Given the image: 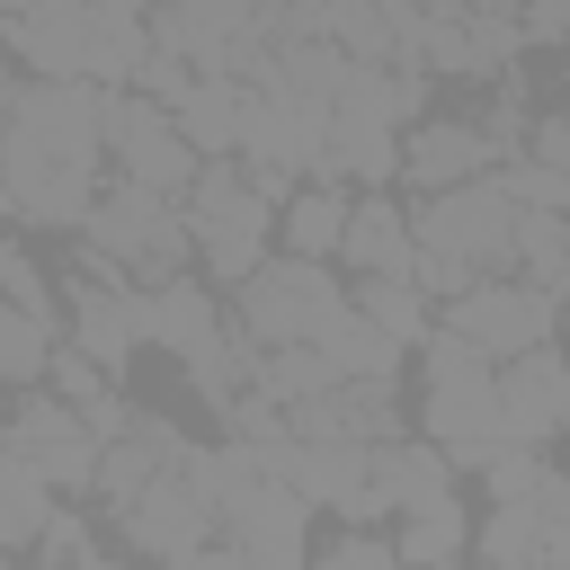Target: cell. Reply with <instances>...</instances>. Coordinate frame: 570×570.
I'll return each instance as SVG.
<instances>
[{
    "label": "cell",
    "mask_w": 570,
    "mask_h": 570,
    "mask_svg": "<svg viewBox=\"0 0 570 570\" xmlns=\"http://www.w3.org/2000/svg\"><path fill=\"white\" fill-rule=\"evenodd\" d=\"M107 151V89L89 80H18L9 107H0V187L18 205V223H45V232H80L98 187Z\"/></svg>",
    "instance_id": "6da1fadb"
},
{
    "label": "cell",
    "mask_w": 570,
    "mask_h": 570,
    "mask_svg": "<svg viewBox=\"0 0 570 570\" xmlns=\"http://www.w3.org/2000/svg\"><path fill=\"white\" fill-rule=\"evenodd\" d=\"M338 312H347V285L330 276V258H267L240 276V321L258 347H312Z\"/></svg>",
    "instance_id": "7a4b0ae2"
},
{
    "label": "cell",
    "mask_w": 570,
    "mask_h": 570,
    "mask_svg": "<svg viewBox=\"0 0 570 570\" xmlns=\"http://www.w3.org/2000/svg\"><path fill=\"white\" fill-rule=\"evenodd\" d=\"M187 240H196V258L223 276V285H240L249 267H267V196L249 187V178H232L223 160H205L196 169V187H187Z\"/></svg>",
    "instance_id": "3957f363"
},
{
    "label": "cell",
    "mask_w": 570,
    "mask_h": 570,
    "mask_svg": "<svg viewBox=\"0 0 570 570\" xmlns=\"http://www.w3.org/2000/svg\"><path fill=\"white\" fill-rule=\"evenodd\" d=\"M80 240L98 249V267H169L178 249H187V223L169 214V196H151V187H134V178H116L98 205H89V223H80Z\"/></svg>",
    "instance_id": "277c9868"
},
{
    "label": "cell",
    "mask_w": 570,
    "mask_h": 570,
    "mask_svg": "<svg viewBox=\"0 0 570 570\" xmlns=\"http://www.w3.org/2000/svg\"><path fill=\"white\" fill-rule=\"evenodd\" d=\"M321 134H330V116H303V107H285L276 89H249L240 98V151H249V187L267 196V205H285V187L303 178V169H321Z\"/></svg>",
    "instance_id": "5b68a950"
},
{
    "label": "cell",
    "mask_w": 570,
    "mask_h": 570,
    "mask_svg": "<svg viewBox=\"0 0 570 570\" xmlns=\"http://www.w3.org/2000/svg\"><path fill=\"white\" fill-rule=\"evenodd\" d=\"M552 321H561V303H552L543 285H525V276H481V285L454 294V321H445V330H463L481 356H525V347L552 338Z\"/></svg>",
    "instance_id": "8992f818"
},
{
    "label": "cell",
    "mask_w": 570,
    "mask_h": 570,
    "mask_svg": "<svg viewBox=\"0 0 570 570\" xmlns=\"http://www.w3.org/2000/svg\"><path fill=\"white\" fill-rule=\"evenodd\" d=\"M107 151H116L125 178L151 187V196H187L196 169H205V160L178 142V125H169L151 98H134V89H107Z\"/></svg>",
    "instance_id": "52a82bcc"
},
{
    "label": "cell",
    "mask_w": 570,
    "mask_h": 570,
    "mask_svg": "<svg viewBox=\"0 0 570 570\" xmlns=\"http://www.w3.org/2000/svg\"><path fill=\"white\" fill-rule=\"evenodd\" d=\"M0 454L27 463L45 490H80V481H98V436L80 428L71 401H27V410L0 428Z\"/></svg>",
    "instance_id": "ba28073f"
},
{
    "label": "cell",
    "mask_w": 570,
    "mask_h": 570,
    "mask_svg": "<svg viewBox=\"0 0 570 570\" xmlns=\"http://www.w3.org/2000/svg\"><path fill=\"white\" fill-rule=\"evenodd\" d=\"M116 525L142 543V552H160V561H178V552H196L205 543V525H214V508L196 499V481H187V463H169V472H151L142 490H125L116 499Z\"/></svg>",
    "instance_id": "9c48e42d"
},
{
    "label": "cell",
    "mask_w": 570,
    "mask_h": 570,
    "mask_svg": "<svg viewBox=\"0 0 570 570\" xmlns=\"http://www.w3.org/2000/svg\"><path fill=\"white\" fill-rule=\"evenodd\" d=\"M570 428V356L552 347H525L499 365V436L508 445H543Z\"/></svg>",
    "instance_id": "30bf717a"
},
{
    "label": "cell",
    "mask_w": 570,
    "mask_h": 570,
    "mask_svg": "<svg viewBox=\"0 0 570 570\" xmlns=\"http://www.w3.org/2000/svg\"><path fill=\"white\" fill-rule=\"evenodd\" d=\"M232 552L249 561V570H312V543H303V525H312V499L294 490V481H267V490H249L232 517Z\"/></svg>",
    "instance_id": "8fae6325"
},
{
    "label": "cell",
    "mask_w": 570,
    "mask_h": 570,
    "mask_svg": "<svg viewBox=\"0 0 570 570\" xmlns=\"http://www.w3.org/2000/svg\"><path fill=\"white\" fill-rule=\"evenodd\" d=\"M249 36H258V0H160L151 9V53H178L196 71H223V53Z\"/></svg>",
    "instance_id": "7c38bea8"
},
{
    "label": "cell",
    "mask_w": 570,
    "mask_h": 570,
    "mask_svg": "<svg viewBox=\"0 0 570 570\" xmlns=\"http://www.w3.org/2000/svg\"><path fill=\"white\" fill-rule=\"evenodd\" d=\"M285 428H294V445H383L401 428V410H392V383H330V392L294 401Z\"/></svg>",
    "instance_id": "4fadbf2b"
},
{
    "label": "cell",
    "mask_w": 570,
    "mask_h": 570,
    "mask_svg": "<svg viewBox=\"0 0 570 570\" xmlns=\"http://www.w3.org/2000/svg\"><path fill=\"white\" fill-rule=\"evenodd\" d=\"M0 36L18 45V62H27L36 80H89L98 9H80V0H36V9H18V18H9Z\"/></svg>",
    "instance_id": "5bb4252c"
},
{
    "label": "cell",
    "mask_w": 570,
    "mask_h": 570,
    "mask_svg": "<svg viewBox=\"0 0 570 570\" xmlns=\"http://www.w3.org/2000/svg\"><path fill=\"white\" fill-rule=\"evenodd\" d=\"M151 338V294L142 285H71V347L89 365H125Z\"/></svg>",
    "instance_id": "9a60e30c"
},
{
    "label": "cell",
    "mask_w": 570,
    "mask_h": 570,
    "mask_svg": "<svg viewBox=\"0 0 570 570\" xmlns=\"http://www.w3.org/2000/svg\"><path fill=\"white\" fill-rule=\"evenodd\" d=\"M490 160H499V142H490V125H463V116H428L410 142H401V169L419 178V187H472V178H490Z\"/></svg>",
    "instance_id": "2e32d148"
},
{
    "label": "cell",
    "mask_w": 570,
    "mask_h": 570,
    "mask_svg": "<svg viewBox=\"0 0 570 570\" xmlns=\"http://www.w3.org/2000/svg\"><path fill=\"white\" fill-rule=\"evenodd\" d=\"M285 481H294L312 508L383 517V508H374V445H294V454H285Z\"/></svg>",
    "instance_id": "e0dca14e"
},
{
    "label": "cell",
    "mask_w": 570,
    "mask_h": 570,
    "mask_svg": "<svg viewBox=\"0 0 570 570\" xmlns=\"http://www.w3.org/2000/svg\"><path fill=\"white\" fill-rule=\"evenodd\" d=\"M338 80H347V53H338V45H321V36L276 45V53H267V71H258V89H276V98H285V107H303V116H330Z\"/></svg>",
    "instance_id": "ac0fdd59"
},
{
    "label": "cell",
    "mask_w": 570,
    "mask_h": 570,
    "mask_svg": "<svg viewBox=\"0 0 570 570\" xmlns=\"http://www.w3.org/2000/svg\"><path fill=\"white\" fill-rule=\"evenodd\" d=\"M240 80H223V71H196V89L169 107V125H178V142L196 151V160H223V151H240Z\"/></svg>",
    "instance_id": "d6986e66"
},
{
    "label": "cell",
    "mask_w": 570,
    "mask_h": 570,
    "mask_svg": "<svg viewBox=\"0 0 570 570\" xmlns=\"http://www.w3.org/2000/svg\"><path fill=\"white\" fill-rule=\"evenodd\" d=\"M445 481H454V463L436 454V445H419V436H383L374 445V508H428V499H445Z\"/></svg>",
    "instance_id": "ffe728a7"
},
{
    "label": "cell",
    "mask_w": 570,
    "mask_h": 570,
    "mask_svg": "<svg viewBox=\"0 0 570 570\" xmlns=\"http://www.w3.org/2000/svg\"><path fill=\"white\" fill-rule=\"evenodd\" d=\"M338 258H347L356 276H410V214H401V205H383V196L347 205Z\"/></svg>",
    "instance_id": "44dd1931"
},
{
    "label": "cell",
    "mask_w": 570,
    "mask_h": 570,
    "mask_svg": "<svg viewBox=\"0 0 570 570\" xmlns=\"http://www.w3.org/2000/svg\"><path fill=\"white\" fill-rule=\"evenodd\" d=\"M151 347H169V356H205V347H223V321H214V285L160 276V285H151Z\"/></svg>",
    "instance_id": "7402d4cb"
},
{
    "label": "cell",
    "mask_w": 570,
    "mask_h": 570,
    "mask_svg": "<svg viewBox=\"0 0 570 570\" xmlns=\"http://www.w3.org/2000/svg\"><path fill=\"white\" fill-rule=\"evenodd\" d=\"M169 463H187V436H178L169 419H134L116 445H98V490L125 499V490H142V481L169 472Z\"/></svg>",
    "instance_id": "603a6c76"
},
{
    "label": "cell",
    "mask_w": 570,
    "mask_h": 570,
    "mask_svg": "<svg viewBox=\"0 0 570 570\" xmlns=\"http://www.w3.org/2000/svg\"><path fill=\"white\" fill-rule=\"evenodd\" d=\"M330 116H338V125H383V134H392V125L419 116V80H410V71H383V62H347Z\"/></svg>",
    "instance_id": "cb8c5ba5"
},
{
    "label": "cell",
    "mask_w": 570,
    "mask_h": 570,
    "mask_svg": "<svg viewBox=\"0 0 570 570\" xmlns=\"http://www.w3.org/2000/svg\"><path fill=\"white\" fill-rule=\"evenodd\" d=\"M312 347L330 356V374H338V383H392V374H401V338H383L356 303H347V312H338Z\"/></svg>",
    "instance_id": "d4e9b609"
},
{
    "label": "cell",
    "mask_w": 570,
    "mask_h": 570,
    "mask_svg": "<svg viewBox=\"0 0 570 570\" xmlns=\"http://www.w3.org/2000/svg\"><path fill=\"white\" fill-rule=\"evenodd\" d=\"M463 543H472V525H463V508H454V490H445V499H428V508H410V517H401L392 561H401V570H445Z\"/></svg>",
    "instance_id": "484cf974"
},
{
    "label": "cell",
    "mask_w": 570,
    "mask_h": 570,
    "mask_svg": "<svg viewBox=\"0 0 570 570\" xmlns=\"http://www.w3.org/2000/svg\"><path fill=\"white\" fill-rule=\"evenodd\" d=\"M401 169V142L383 134V125H338L330 116V134H321V178H365V187H383Z\"/></svg>",
    "instance_id": "4316f807"
},
{
    "label": "cell",
    "mask_w": 570,
    "mask_h": 570,
    "mask_svg": "<svg viewBox=\"0 0 570 570\" xmlns=\"http://www.w3.org/2000/svg\"><path fill=\"white\" fill-rule=\"evenodd\" d=\"M338 232H347V196L338 187L285 196V258H338Z\"/></svg>",
    "instance_id": "83f0119b"
},
{
    "label": "cell",
    "mask_w": 570,
    "mask_h": 570,
    "mask_svg": "<svg viewBox=\"0 0 570 570\" xmlns=\"http://www.w3.org/2000/svg\"><path fill=\"white\" fill-rule=\"evenodd\" d=\"M517 267H525V285H543L561 303V285H570V214H517Z\"/></svg>",
    "instance_id": "f1b7e54d"
},
{
    "label": "cell",
    "mask_w": 570,
    "mask_h": 570,
    "mask_svg": "<svg viewBox=\"0 0 570 570\" xmlns=\"http://www.w3.org/2000/svg\"><path fill=\"white\" fill-rule=\"evenodd\" d=\"M45 525H53V490H45L27 463L0 454V552H27Z\"/></svg>",
    "instance_id": "f546056e"
},
{
    "label": "cell",
    "mask_w": 570,
    "mask_h": 570,
    "mask_svg": "<svg viewBox=\"0 0 570 570\" xmlns=\"http://www.w3.org/2000/svg\"><path fill=\"white\" fill-rule=\"evenodd\" d=\"M356 312L383 330V338H428V294L410 285V276H356Z\"/></svg>",
    "instance_id": "4dcf8cb0"
},
{
    "label": "cell",
    "mask_w": 570,
    "mask_h": 570,
    "mask_svg": "<svg viewBox=\"0 0 570 570\" xmlns=\"http://www.w3.org/2000/svg\"><path fill=\"white\" fill-rule=\"evenodd\" d=\"M543 534H552V517H543L534 499H499V508H490V525H481V561H508V570H534V552H543Z\"/></svg>",
    "instance_id": "1f68e13d"
},
{
    "label": "cell",
    "mask_w": 570,
    "mask_h": 570,
    "mask_svg": "<svg viewBox=\"0 0 570 570\" xmlns=\"http://www.w3.org/2000/svg\"><path fill=\"white\" fill-rule=\"evenodd\" d=\"M36 374H53V321L0 303V383H36Z\"/></svg>",
    "instance_id": "d6a6232c"
},
{
    "label": "cell",
    "mask_w": 570,
    "mask_h": 570,
    "mask_svg": "<svg viewBox=\"0 0 570 570\" xmlns=\"http://www.w3.org/2000/svg\"><path fill=\"white\" fill-rule=\"evenodd\" d=\"M499 196H508L517 214H561V205H570V178L543 169V160H499Z\"/></svg>",
    "instance_id": "836d02e7"
},
{
    "label": "cell",
    "mask_w": 570,
    "mask_h": 570,
    "mask_svg": "<svg viewBox=\"0 0 570 570\" xmlns=\"http://www.w3.org/2000/svg\"><path fill=\"white\" fill-rule=\"evenodd\" d=\"M481 472H490V499H534V490L552 481V472H543V454H534V445H508V436L490 445V463H481Z\"/></svg>",
    "instance_id": "e575fe53"
},
{
    "label": "cell",
    "mask_w": 570,
    "mask_h": 570,
    "mask_svg": "<svg viewBox=\"0 0 570 570\" xmlns=\"http://www.w3.org/2000/svg\"><path fill=\"white\" fill-rule=\"evenodd\" d=\"M0 303L9 312H36V321H53V294H45V267L18 249V240H0Z\"/></svg>",
    "instance_id": "d590c367"
},
{
    "label": "cell",
    "mask_w": 570,
    "mask_h": 570,
    "mask_svg": "<svg viewBox=\"0 0 570 570\" xmlns=\"http://www.w3.org/2000/svg\"><path fill=\"white\" fill-rule=\"evenodd\" d=\"M419 347H428V383H463V374H490V356H481L463 330H428Z\"/></svg>",
    "instance_id": "8d00e7d4"
},
{
    "label": "cell",
    "mask_w": 570,
    "mask_h": 570,
    "mask_svg": "<svg viewBox=\"0 0 570 570\" xmlns=\"http://www.w3.org/2000/svg\"><path fill=\"white\" fill-rule=\"evenodd\" d=\"M187 89H196V62H178V53H151V62H142V80H134V98H151L160 116H169Z\"/></svg>",
    "instance_id": "74e56055"
},
{
    "label": "cell",
    "mask_w": 570,
    "mask_h": 570,
    "mask_svg": "<svg viewBox=\"0 0 570 570\" xmlns=\"http://www.w3.org/2000/svg\"><path fill=\"white\" fill-rule=\"evenodd\" d=\"M53 383H62V401H71V410H89V401L107 392V383H98V365H89L80 347H53Z\"/></svg>",
    "instance_id": "f35d334b"
},
{
    "label": "cell",
    "mask_w": 570,
    "mask_h": 570,
    "mask_svg": "<svg viewBox=\"0 0 570 570\" xmlns=\"http://www.w3.org/2000/svg\"><path fill=\"white\" fill-rule=\"evenodd\" d=\"M312 570H401V561H392V543H374V534H347V543H330Z\"/></svg>",
    "instance_id": "ab89813d"
},
{
    "label": "cell",
    "mask_w": 570,
    "mask_h": 570,
    "mask_svg": "<svg viewBox=\"0 0 570 570\" xmlns=\"http://www.w3.org/2000/svg\"><path fill=\"white\" fill-rule=\"evenodd\" d=\"M36 552H45L53 570H71V561H89V534H80V517H62V508H53V525L36 534Z\"/></svg>",
    "instance_id": "60d3db41"
},
{
    "label": "cell",
    "mask_w": 570,
    "mask_h": 570,
    "mask_svg": "<svg viewBox=\"0 0 570 570\" xmlns=\"http://www.w3.org/2000/svg\"><path fill=\"white\" fill-rule=\"evenodd\" d=\"M517 36H525V45H561V36H570V0H525V9H517Z\"/></svg>",
    "instance_id": "b9f144b4"
},
{
    "label": "cell",
    "mask_w": 570,
    "mask_h": 570,
    "mask_svg": "<svg viewBox=\"0 0 570 570\" xmlns=\"http://www.w3.org/2000/svg\"><path fill=\"white\" fill-rule=\"evenodd\" d=\"M534 160L570 178V116H552V125H534Z\"/></svg>",
    "instance_id": "7bdbcfd3"
},
{
    "label": "cell",
    "mask_w": 570,
    "mask_h": 570,
    "mask_svg": "<svg viewBox=\"0 0 570 570\" xmlns=\"http://www.w3.org/2000/svg\"><path fill=\"white\" fill-rule=\"evenodd\" d=\"M169 570H249V561H240V552H232V543H223V552H205V543H196V552H178V561H169Z\"/></svg>",
    "instance_id": "ee69618b"
},
{
    "label": "cell",
    "mask_w": 570,
    "mask_h": 570,
    "mask_svg": "<svg viewBox=\"0 0 570 570\" xmlns=\"http://www.w3.org/2000/svg\"><path fill=\"white\" fill-rule=\"evenodd\" d=\"M534 570H570V525H552V534H543V552H534Z\"/></svg>",
    "instance_id": "f6af8a7d"
},
{
    "label": "cell",
    "mask_w": 570,
    "mask_h": 570,
    "mask_svg": "<svg viewBox=\"0 0 570 570\" xmlns=\"http://www.w3.org/2000/svg\"><path fill=\"white\" fill-rule=\"evenodd\" d=\"M80 9H98V18H142V9H160V0H80Z\"/></svg>",
    "instance_id": "bcb514c9"
},
{
    "label": "cell",
    "mask_w": 570,
    "mask_h": 570,
    "mask_svg": "<svg viewBox=\"0 0 570 570\" xmlns=\"http://www.w3.org/2000/svg\"><path fill=\"white\" fill-rule=\"evenodd\" d=\"M9 223H18V205H9V187H0V240H9Z\"/></svg>",
    "instance_id": "7dc6e473"
},
{
    "label": "cell",
    "mask_w": 570,
    "mask_h": 570,
    "mask_svg": "<svg viewBox=\"0 0 570 570\" xmlns=\"http://www.w3.org/2000/svg\"><path fill=\"white\" fill-rule=\"evenodd\" d=\"M18 9H36V0H0V27H9V18H18Z\"/></svg>",
    "instance_id": "c3c4849f"
},
{
    "label": "cell",
    "mask_w": 570,
    "mask_h": 570,
    "mask_svg": "<svg viewBox=\"0 0 570 570\" xmlns=\"http://www.w3.org/2000/svg\"><path fill=\"white\" fill-rule=\"evenodd\" d=\"M71 570H125V561H98V552H89V561H71Z\"/></svg>",
    "instance_id": "681fc988"
},
{
    "label": "cell",
    "mask_w": 570,
    "mask_h": 570,
    "mask_svg": "<svg viewBox=\"0 0 570 570\" xmlns=\"http://www.w3.org/2000/svg\"><path fill=\"white\" fill-rule=\"evenodd\" d=\"M285 9H321V0H285Z\"/></svg>",
    "instance_id": "f907efd6"
},
{
    "label": "cell",
    "mask_w": 570,
    "mask_h": 570,
    "mask_svg": "<svg viewBox=\"0 0 570 570\" xmlns=\"http://www.w3.org/2000/svg\"><path fill=\"white\" fill-rule=\"evenodd\" d=\"M481 570H508V561H481Z\"/></svg>",
    "instance_id": "816d5d0a"
},
{
    "label": "cell",
    "mask_w": 570,
    "mask_h": 570,
    "mask_svg": "<svg viewBox=\"0 0 570 570\" xmlns=\"http://www.w3.org/2000/svg\"><path fill=\"white\" fill-rule=\"evenodd\" d=\"M0 570H9V552H0Z\"/></svg>",
    "instance_id": "f5cc1de1"
},
{
    "label": "cell",
    "mask_w": 570,
    "mask_h": 570,
    "mask_svg": "<svg viewBox=\"0 0 570 570\" xmlns=\"http://www.w3.org/2000/svg\"><path fill=\"white\" fill-rule=\"evenodd\" d=\"M445 570H454V561H445Z\"/></svg>",
    "instance_id": "db71d44e"
}]
</instances>
